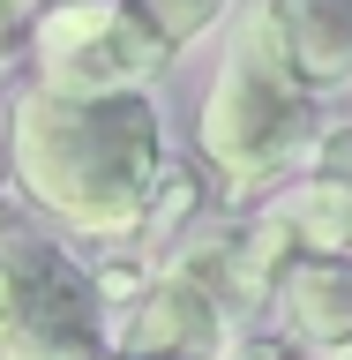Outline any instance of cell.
<instances>
[{
    "mask_svg": "<svg viewBox=\"0 0 352 360\" xmlns=\"http://www.w3.org/2000/svg\"><path fill=\"white\" fill-rule=\"evenodd\" d=\"M8 173L75 240H135L165 173V112L150 90L67 98L30 83L8 105Z\"/></svg>",
    "mask_w": 352,
    "mask_h": 360,
    "instance_id": "obj_1",
    "label": "cell"
},
{
    "mask_svg": "<svg viewBox=\"0 0 352 360\" xmlns=\"http://www.w3.org/2000/svg\"><path fill=\"white\" fill-rule=\"evenodd\" d=\"M315 135H322L315 90H300L292 75H278L247 38L233 45L218 60V75L202 83L195 158H202V173L225 188V202H270L300 165H308Z\"/></svg>",
    "mask_w": 352,
    "mask_h": 360,
    "instance_id": "obj_2",
    "label": "cell"
},
{
    "mask_svg": "<svg viewBox=\"0 0 352 360\" xmlns=\"http://www.w3.org/2000/svg\"><path fill=\"white\" fill-rule=\"evenodd\" d=\"M112 308L67 248L0 240V360H105Z\"/></svg>",
    "mask_w": 352,
    "mask_h": 360,
    "instance_id": "obj_3",
    "label": "cell"
},
{
    "mask_svg": "<svg viewBox=\"0 0 352 360\" xmlns=\"http://www.w3.org/2000/svg\"><path fill=\"white\" fill-rule=\"evenodd\" d=\"M30 83L67 98H112V90H150L173 45L157 38L135 0H45L30 22Z\"/></svg>",
    "mask_w": 352,
    "mask_h": 360,
    "instance_id": "obj_4",
    "label": "cell"
},
{
    "mask_svg": "<svg viewBox=\"0 0 352 360\" xmlns=\"http://www.w3.org/2000/svg\"><path fill=\"white\" fill-rule=\"evenodd\" d=\"M112 345L143 360H218L233 345V308L180 263H157L150 285L112 315Z\"/></svg>",
    "mask_w": 352,
    "mask_h": 360,
    "instance_id": "obj_5",
    "label": "cell"
},
{
    "mask_svg": "<svg viewBox=\"0 0 352 360\" xmlns=\"http://www.w3.org/2000/svg\"><path fill=\"white\" fill-rule=\"evenodd\" d=\"M240 38L315 98L352 90V0H255Z\"/></svg>",
    "mask_w": 352,
    "mask_h": 360,
    "instance_id": "obj_6",
    "label": "cell"
},
{
    "mask_svg": "<svg viewBox=\"0 0 352 360\" xmlns=\"http://www.w3.org/2000/svg\"><path fill=\"white\" fill-rule=\"evenodd\" d=\"M270 330L300 353H337L352 345V248H308L292 240L278 278H270Z\"/></svg>",
    "mask_w": 352,
    "mask_h": 360,
    "instance_id": "obj_7",
    "label": "cell"
},
{
    "mask_svg": "<svg viewBox=\"0 0 352 360\" xmlns=\"http://www.w3.org/2000/svg\"><path fill=\"white\" fill-rule=\"evenodd\" d=\"M285 248H292V233L263 210V218H233V225H218V233H202V240L173 248L165 263H180L188 278H202V285L218 292L233 315H247V308L270 300V278L285 263Z\"/></svg>",
    "mask_w": 352,
    "mask_h": 360,
    "instance_id": "obj_8",
    "label": "cell"
},
{
    "mask_svg": "<svg viewBox=\"0 0 352 360\" xmlns=\"http://www.w3.org/2000/svg\"><path fill=\"white\" fill-rule=\"evenodd\" d=\"M270 218L308 248H352V120L315 135L308 165L270 195Z\"/></svg>",
    "mask_w": 352,
    "mask_h": 360,
    "instance_id": "obj_9",
    "label": "cell"
},
{
    "mask_svg": "<svg viewBox=\"0 0 352 360\" xmlns=\"http://www.w3.org/2000/svg\"><path fill=\"white\" fill-rule=\"evenodd\" d=\"M135 8H143V22H150V30L173 45V53L202 45L225 15H233V0H135Z\"/></svg>",
    "mask_w": 352,
    "mask_h": 360,
    "instance_id": "obj_10",
    "label": "cell"
},
{
    "mask_svg": "<svg viewBox=\"0 0 352 360\" xmlns=\"http://www.w3.org/2000/svg\"><path fill=\"white\" fill-rule=\"evenodd\" d=\"M218 360H300V345H285L278 330H255V338H247V330H233V345H225Z\"/></svg>",
    "mask_w": 352,
    "mask_h": 360,
    "instance_id": "obj_11",
    "label": "cell"
},
{
    "mask_svg": "<svg viewBox=\"0 0 352 360\" xmlns=\"http://www.w3.org/2000/svg\"><path fill=\"white\" fill-rule=\"evenodd\" d=\"M38 8H45V0H0V45L30 38V22H38Z\"/></svg>",
    "mask_w": 352,
    "mask_h": 360,
    "instance_id": "obj_12",
    "label": "cell"
},
{
    "mask_svg": "<svg viewBox=\"0 0 352 360\" xmlns=\"http://www.w3.org/2000/svg\"><path fill=\"white\" fill-rule=\"evenodd\" d=\"M8 188H15V173H8V120H0V210H8ZM8 225V218H0Z\"/></svg>",
    "mask_w": 352,
    "mask_h": 360,
    "instance_id": "obj_13",
    "label": "cell"
},
{
    "mask_svg": "<svg viewBox=\"0 0 352 360\" xmlns=\"http://www.w3.org/2000/svg\"><path fill=\"white\" fill-rule=\"evenodd\" d=\"M315 360H352V345H337V353H315Z\"/></svg>",
    "mask_w": 352,
    "mask_h": 360,
    "instance_id": "obj_14",
    "label": "cell"
},
{
    "mask_svg": "<svg viewBox=\"0 0 352 360\" xmlns=\"http://www.w3.org/2000/svg\"><path fill=\"white\" fill-rule=\"evenodd\" d=\"M105 360H143V353H120V345H112V353H105Z\"/></svg>",
    "mask_w": 352,
    "mask_h": 360,
    "instance_id": "obj_15",
    "label": "cell"
}]
</instances>
